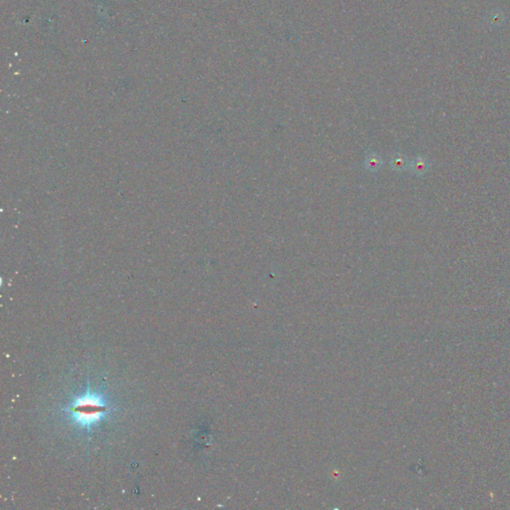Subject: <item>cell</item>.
I'll use <instances>...</instances> for the list:
<instances>
[{
    "instance_id": "277c9868",
    "label": "cell",
    "mask_w": 510,
    "mask_h": 510,
    "mask_svg": "<svg viewBox=\"0 0 510 510\" xmlns=\"http://www.w3.org/2000/svg\"><path fill=\"white\" fill-rule=\"evenodd\" d=\"M410 166V169L412 171L413 174L419 176V175H422L426 169H427V163L426 161L423 159V158H416L411 164H409Z\"/></svg>"
},
{
    "instance_id": "6da1fadb",
    "label": "cell",
    "mask_w": 510,
    "mask_h": 510,
    "mask_svg": "<svg viewBox=\"0 0 510 510\" xmlns=\"http://www.w3.org/2000/svg\"><path fill=\"white\" fill-rule=\"evenodd\" d=\"M107 408L103 401L93 395H86L78 399L73 405L71 410L76 420L85 426H89L98 421L105 413Z\"/></svg>"
},
{
    "instance_id": "7a4b0ae2",
    "label": "cell",
    "mask_w": 510,
    "mask_h": 510,
    "mask_svg": "<svg viewBox=\"0 0 510 510\" xmlns=\"http://www.w3.org/2000/svg\"><path fill=\"white\" fill-rule=\"evenodd\" d=\"M383 166V160L382 158L375 154V153H369L366 156V159L364 161V167L367 171L371 173H377Z\"/></svg>"
},
{
    "instance_id": "3957f363",
    "label": "cell",
    "mask_w": 510,
    "mask_h": 510,
    "mask_svg": "<svg viewBox=\"0 0 510 510\" xmlns=\"http://www.w3.org/2000/svg\"><path fill=\"white\" fill-rule=\"evenodd\" d=\"M390 166L395 172H403L408 166V159L402 154H395L390 161Z\"/></svg>"
}]
</instances>
